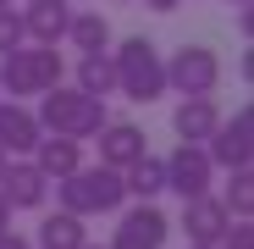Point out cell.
Here are the masks:
<instances>
[{
    "mask_svg": "<svg viewBox=\"0 0 254 249\" xmlns=\"http://www.w3.org/2000/svg\"><path fill=\"white\" fill-rule=\"evenodd\" d=\"M56 199H61V211H72V216H116L122 205H127V183H122V172L116 166H72L66 177H56Z\"/></svg>",
    "mask_w": 254,
    "mask_h": 249,
    "instance_id": "obj_1",
    "label": "cell"
},
{
    "mask_svg": "<svg viewBox=\"0 0 254 249\" xmlns=\"http://www.w3.org/2000/svg\"><path fill=\"white\" fill-rule=\"evenodd\" d=\"M39 128L45 133H66V139H94L105 122H111V111H105V100L100 94H83L77 83H50L45 94H39Z\"/></svg>",
    "mask_w": 254,
    "mask_h": 249,
    "instance_id": "obj_2",
    "label": "cell"
},
{
    "mask_svg": "<svg viewBox=\"0 0 254 249\" xmlns=\"http://www.w3.org/2000/svg\"><path fill=\"white\" fill-rule=\"evenodd\" d=\"M61 78H66V67H61V50L56 45H33V39H22L17 50L0 56V94H6V100H39Z\"/></svg>",
    "mask_w": 254,
    "mask_h": 249,
    "instance_id": "obj_3",
    "label": "cell"
},
{
    "mask_svg": "<svg viewBox=\"0 0 254 249\" xmlns=\"http://www.w3.org/2000/svg\"><path fill=\"white\" fill-rule=\"evenodd\" d=\"M111 67H116V94L138 100V105H155L166 94V56L155 50V39L133 33L111 50Z\"/></svg>",
    "mask_w": 254,
    "mask_h": 249,
    "instance_id": "obj_4",
    "label": "cell"
},
{
    "mask_svg": "<svg viewBox=\"0 0 254 249\" xmlns=\"http://www.w3.org/2000/svg\"><path fill=\"white\" fill-rule=\"evenodd\" d=\"M221 56L210 45H183L166 56V94H216Z\"/></svg>",
    "mask_w": 254,
    "mask_h": 249,
    "instance_id": "obj_5",
    "label": "cell"
},
{
    "mask_svg": "<svg viewBox=\"0 0 254 249\" xmlns=\"http://www.w3.org/2000/svg\"><path fill=\"white\" fill-rule=\"evenodd\" d=\"M166 238H172L166 211L155 199H138V205H122L116 211V233H111L105 249H166Z\"/></svg>",
    "mask_w": 254,
    "mask_h": 249,
    "instance_id": "obj_6",
    "label": "cell"
},
{
    "mask_svg": "<svg viewBox=\"0 0 254 249\" xmlns=\"http://www.w3.org/2000/svg\"><path fill=\"white\" fill-rule=\"evenodd\" d=\"M204 155L216 161V172H232V166H249L254 161V111H232L216 122V133L204 139Z\"/></svg>",
    "mask_w": 254,
    "mask_h": 249,
    "instance_id": "obj_7",
    "label": "cell"
},
{
    "mask_svg": "<svg viewBox=\"0 0 254 249\" xmlns=\"http://www.w3.org/2000/svg\"><path fill=\"white\" fill-rule=\"evenodd\" d=\"M216 183V161L204 155V144H177L166 155V188L177 199H193V194H210Z\"/></svg>",
    "mask_w": 254,
    "mask_h": 249,
    "instance_id": "obj_8",
    "label": "cell"
},
{
    "mask_svg": "<svg viewBox=\"0 0 254 249\" xmlns=\"http://www.w3.org/2000/svg\"><path fill=\"white\" fill-rule=\"evenodd\" d=\"M0 199H6L11 211H39V205L50 199V177L39 172L28 155H11L6 172H0Z\"/></svg>",
    "mask_w": 254,
    "mask_h": 249,
    "instance_id": "obj_9",
    "label": "cell"
},
{
    "mask_svg": "<svg viewBox=\"0 0 254 249\" xmlns=\"http://www.w3.org/2000/svg\"><path fill=\"white\" fill-rule=\"evenodd\" d=\"M227 222H232V211H227L216 194H193V199H183V233H188V244H221Z\"/></svg>",
    "mask_w": 254,
    "mask_h": 249,
    "instance_id": "obj_10",
    "label": "cell"
},
{
    "mask_svg": "<svg viewBox=\"0 0 254 249\" xmlns=\"http://www.w3.org/2000/svg\"><path fill=\"white\" fill-rule=\"evenodd\" d=\"M72 11H77L72 0H28L22 6V33L33 39V45H61Z\"/></svg>",
    "mask_w": 254,
    "mask_h": 249,
    "instance_id": "obj_11",
    "label": "cell"
},
{
    "mask_svg": "<svg viewBox=\"0 0 254 249\" xmlns=\"http://www.w3.org/2000/svg\"><path fill=\"white\" fill-rule=\"evenodd\" d=\"M39 133H45V128H39V116H33L22 100H6V94H0V150H6V155H28V150L39 144Z\"/></svg>",
    "mask_w": 254,
    "mask_h": 249,
    "instance_id": "obj_12",
    "label": "cell"
},
{
    "mask_svg": "<svg viewBox=\"0 0 254 249\" xmlns=\"http://www.w3.org/2000/svg\"><path fill=\"white\" fill-rule=\"evenodd\" d=\"M94 144H100V161L105 166H133L144 150H149V139H144V128H133V122H105V128L94 133Z\"/></svg>",
    "mask_w": 254,
    "mask_h": 249,
    "instance_id": "obj_13",
    "label": "cell"
},
{
    "mask_svg": "<svg viewBox=\"0 0 254 249\" xmlns=\"http://www.w3.org/2000/svg\"><path fill=\"white\" fill-rule=\"evenodd\" d=\"M28 161L45 172L50 183L56 177H66L72 166H83V139H66V133H39V144L28 150Z\"/></svg>",
    "mask_w": 254,
    "mask_h": 249,
    "instance_id": "obj_14",
    "label": "cell"
},
{
    "mask_svg": "<svg viewBox=\"0 0 254 249\" xmlns=\"http://www.w3.org/2000/svg\"><path fill=\"white\" fill-rule=\"evenodd\" d=\"M216 122H221V111H216L210 94H183V105L172 111V128H177L183 144H204L210 133H216Z\"/></svg>",
    "mask_w": 254,
    "mask_h": 249,
    "instance_id": "obj_15",
    "label": "cell"
},
{
    "mask_svg": "<svg viewBox=\"0 0 254 249\" xmlns=\"http://www.w3.org/2000/svg\"><path fill=\"white\" fill-rule=\"evenodd\" d=\"M122 183H127V199H155V194H166V161L144 150L133 166H122Z\"/></svg>",
    "mask_w": 254,
    "mask_h": 249,
    "instance_id": "obj_16",
    "label": "cell"
},
{
    "mask_svg": "<svg viewBox=\"0 0 254 249\" xmlns=\"http://www.w3.org/2000/svg\"><path fill=\"white\" fill-rule=\"evenodd\" d=\"M83 244H89V227L72 211H50L39 222V249H83Z\"/></svg>",
    "mask_w": 254,
    "mask_h": 249,
    "instance_id": "obj_17",
    "label": "cell"
},
{
    "mask_svg": "<svg viewBox=\"0 0 254 249\" xmlns=\"http://www.w3.org/2000/svg\"><path fill=\"white\" fill-rule=\"evenodd\" d=\"M66 45H72L77 56L111 50V22H105L100 11H72V22H66Z\"/></svg>",
    "mask_w": 254,
    "mask_h": 249,
    "instance_id": "obj_18",
    "label": "cell"
},
{
    "mask_svg": "<svg viewBox=\"0 0 254 249\" xmlns=\"http://www.w3.org/2000/svg\"><path fill=\"white\" fill-rule=\"evenodd\" d=\"M77 89H83V94H100V100H111V94H116L111 50H89V56H77Z\"/></svg>",
    "mask_w": 254,
    "mask_h": 249,
    "instance_id": "obj_19",
    "label": "cell"
},
{
    "mask_svg": "<svg viewBox=\"0 0 254 249\" xmlns=\"http://www.w3.org/2000/svg\"><path fill=\"white\" fill-rule=\"evenodd\" d=\"M221 205H227L232 216H254V172H249V166H232V172H227Z\"/></svg>",
    "mask_w": 254,
    "mask_h": 249,
    "instance_id": "obj_20",
    "label": "cell"
},
{
    "mask_svg": "<svg viewBox=\"0 0 254 249\" xmlns=\"http://www.w3.org/2000/svg\"><path fill=\"white\" fill-rule=\"evenodd\" d=\"M22 11H11V6H0V56H6V50H17L22 45Z\"/></svg>",
    "mask_w": 254,
    "mask_h": 249,
    "instance_id": "obj_21",
    "label": "cell"
},
{
    "mask_svg": "<svg viewBox=\"0 0 254 249\" xmlns=\"http://www.w3.org/2000/svg\"><path fill=\"white\" fill-rule=\"evenodd\" d=\"M216 249H254V222H249V216H232Z\"/></svg>",
    "mask_w": 254,
    "mask_h": 249,
    "instance_id": "obj_22",
    "label": "cell"
},
{
    "mask_svg": "<svg viewBox=\"0 0 254 249\" xmlns=\"http://www.w3.org/2000/svg\"><path fill=\"white\" fill-rule=\"evenodd\" d=\"M0 249H33L22 233H11V227H0Z\"/></svg>",
    "mask_w": 254,
    "mask_h": 249,
    "instance_id": "obj_23",
    "label": "cell"
},
{
    "mask_svg": "<svg viewBox=\"0 0 254 249\" xmlns=\"http://www.w3.org/2000/svg\"><path fill=\"white\" fill-rule=\"evenodd\" d=\"M144 6H149V11H177L183 0H144Z\"/></svg>",
    "mask_w": 254,
    "mask_h": 249,
    "instance_id": "obj_24",
    "label": "cell"
},
{
    "mask_svg": "<svg viewBox=\"0 0 254 249\" xmlns=\"http://www.w3.org/2000/svg\"><path fill=\"white\" fill-rule=\"evenodd\" d=\"M0 227H11V205L6 199H0Z\"/></svg>",
    "mask_w": 254,
    "mask_h": 249,
    "instance_id": "obj_25",
    "label": "cell"
},
{
    "mask_svg": "<svg viewBox=\"0 0 254 249\" xmlns=\"http://www.w3.org/2000/svg\"><path fill=\"white\" fill-rule=\"evenodd\" d=\"M6 161H11V155H6V150H0V172H6Z\"/></svg>",
    "mask_w": 254,
    "mask_h": 249,
    "instance_id": "obj_26",
    "label": "cell"
},
{
    "mask_svg": "<svg viewBox=\"0 0 254 249\" xmlns=\"http://www.w3.org/2000/svg\"><path fill=\"white\" fill-rule=\"evenodd\" d=\"M227 6H254V0H227Z\"/></svg>",
    "mask_w": 254,
    "mask_h": 249,
    "instance_id": "obj_27",
    "label": "cell"
},
{
    "mask_svg": "<svg viewBox=\"0 0 254 249\" xmlns=\"http://www.w3.org/2000/svg\"><path fill=\"white\" fill-rule=\"evenodd\" d=\"M188 249H216V244H188Z\"/></svg>",
    "mask_w": 254,
    "mask_h": 249,
    "instance_id": "obj_28",
    "label": "cell"
},
{
    "mask_svg": "<svg viewBox=\"0 0 254 249\" xmlns=\"http://www.w3.org/2000/svg\"><path fill=\"white\" fill-rule=\"evenodd\" d=\"M83 249H105V244H83Z\"/></svg>",
    "mask_w": 254,
    "mask_h": 249,
    "instance_id": "obj_29",
    "label": "cell"
},
{
    "mask_svg": "<svg viewBox=\"0 0 254 249\" xmlns=\"http://www.w3.org/2000/svg\"><path fill=\"white\" fill-rule=\"evenodd\" d=\"M116 6H133V0H116Z\"/></svg>",
    "mask_w": 254,
    "mask_h": 249,
    "instance_id": "obj_30",
    "label": "cell"
},
{
    "mask_svg": "<svg viewBox=\"0 0 254 249\" xmlns=\"http://www.w3.org/2000/svg\"><path fill=\"white\" fill-rule=\"evenodd\" d=\"M0 6H11V0H0Z\"/></svg>",
    "mask_w": 254,
    "mask_h": 249,
    "instance_id": "obj_31",
    "label": "cell"
}]
</instances>
